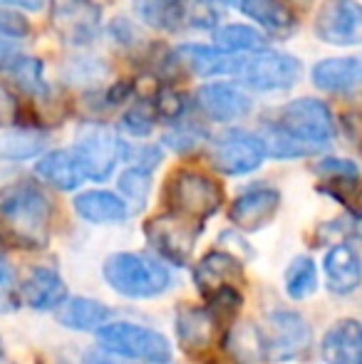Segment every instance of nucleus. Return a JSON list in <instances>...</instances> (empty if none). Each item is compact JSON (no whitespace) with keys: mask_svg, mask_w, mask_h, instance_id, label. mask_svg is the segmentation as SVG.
<instances>
[{"mask_svg":"<svg viewBox=\"0 0 362 364\" xmlns=\"http://www.w3.org/2000/svg\"><path fill=\"white\" fill-rule=\"evenodd\" d=\"M221 10L213 0H181L166 30H216Z\"/></svg>","mask_w":362,"mask_h":364,"instance_id":"nucleus-26","label":"nucleus"},{"mask_svg":"<svg viewBox=\"0 0 362 364\" xmlns=\"http://www.w3.org/2000/svg\"><path fill=\"white\" fill-rule=\"evenodd\" d=\"M50 23L68 45H90L100 35L102 10L92 0H50Z\"/></svg>","mask_w":362,"mask_h":364,"instance_id":"nucleus-10","label":"nucleus"},{"mask_svg":"<svg viewBox=\"0 0 362 364\" xmlns=\"http://www.w3.org/2000/svg\"><path fill=\"white\" fill-rule=\"evenodd\" d=\"M124 159L132 164L134 168H142V171H154L156 166L161 164V159H164V154H161L159 146L154 144H144V146H137V149H129L127 146L124 151Z\"/></svg>","mask_w":362,"mask_h":364,"instance_id":"nucleus-39","label":"nucleus"},{"mask_svg":"<svg viewBox=\"0 0 362 364\" xmlns=\"http://www.w3.org/2000/svg\"><path fill=\"white\" fill-rule=\"evenodd\" d=\"M241 10L271 33H290L295 25V15L283 0H243Z\"/></svg>","mask_w":362,"mask_h":364,"instance_id":"nucleus-27","label":"nucleus"},{"mask_svg":"<svg viewBox=\"0 0 362 364\" xmlns=\"http://www.w3.org/2000/svg\"><path fill=\"white\" fill-rule=\"evenodd\" d=\"M18 288H15V273L3 258H0V312H10L18 307Z\"/></svg>","mask_w":362,"mask_h":364,"instance_id":"nucleus-41","label":"nucleus"},{"mask_svg":"<svg viewBox=\"0 0 362 364\" xmlns=\"http://www.w3.org/2000/svg\"><path fill=\"white\" fill-rule=\"evenodd\" d=\"M129 95H132V87L127 85V82H119V85H115L110 92H107V105L110 107H119L124 100H129Z\"/></svg>","mask_w":362,"mask_h":364,"instance_id":"nucleus-46","label":"nucleus"},{"mask_svg":"<svg viewBox=\"0 0 362 364\" xmlns=\"http://www.w3.org/2000/svg\"><path fill=\"white\" fill-rule=\"evenodd\" d=\"M243 283V263L228 250H211L193 268V285L203 297L223 288H238Z\"/></svg>","mask_w":362,"mask_h":364,"instance_id":"nucleus-15","label":"nucleus"},{"mask_svg":"<svg viewBox=\"0 0 362 364\" xmlns=\"http://www.w3.org/2000/svg\"><path fill=\"white\" fill-rule=\"evenodd\" d=\"M298 3H308V0H298Z\"/></svg>","mask_w":362,"mask_h":364,"instance_id":"nucleus-50","label":"nucleus"},{"mask_svg":"<svg viewBox=\"0 0 362 364\" xmlns=\"http://www.w3.org/2000/svg\"><path fill=\"white\" fill-rule=\"evenodd\" d=\"M320 191L328 193L330 198H335L338 203H343L355 218L362 220V178H328L323 181Z\"/></svg>","mask_w":362,"mask_h":364,"instance_id":"nucleus-33","label":"nucleus"},{"mask_svg":"<svg viewBox=\"0 0 362 364\" xmlns=\"http://www.w3.org/2000/svg\"><path fill=\"white\" fill-rule=\"evenodd\" d=\"M268 355L273 362H290L300 357L310 345V327L295 310H273L266 320Z\"/></svg>","mask_w":362,"mask_h":364,"instance_id":"nucleus-12","label":"nucleus"},{"mask_svg":"<svg viewBox=\"0 0 362 364\" xmlns=\"http://www.w3.org/2000/svg\"><path fill=\"white\" fill-rule=\"evenodd\" d=\"M110 35L115 43L119 45H134L139 40V33H137L134 23L129 18H115L110 25Z\"/></svg>","mask_w":362,"mask_h":364,"instance_id":"nucleus-44","label":"nucleus"},{"mask_svg":"<svg viewBox=\"0 0 362 364\" xmlns=\"http://www.w3.org/2000/svg\"><path fill=\"white\" fill-rule=\"evenodd\" d=\"M102 275L117 295L132 297V300L159 297L171 285V273L166 270V265L147 253L110 255L102 265Z\"/></svg>","mask_w":362,"mask_h":364,"instance_id":"nucleus-3","label":"nucleus"},{"mask_svg":"<svg viewBox=\"0 0 362 364\" xmlns=\"http://www.w3.org/2000/svg\"><path fill=\"white\" fill-rule=\"evenodd\" d=\"M320 352H323L325 364H362V322H335L325 332Z\"/></svg>","mask_w":362,"mask_h":364,"instance_id":"nucleus-21","label":"nucleus"},{"mask_svg":"<svg viewBox=\"0 0 362 364\" xmlns=\"http://www.w3.org/2000/svg\"><path fill=\"white\" fill-rule=\"evenodd\" d=\"M35 173L60 191H75L82 186V181H87L82 164L73 149H58V151L43 154L35 164Z\"/></svg>","mask_w":362,"mask_h":364,"instance_id":"nucleus-19","label":"nucleus"},{"mask_svg":"<svg viewBox=\"0 0 362 364\" xmlns=\"http://www.w3.org/2000/svg\"><path fill=\"white\" fill-rule=\"evenodd\" d=\"M268 156L263 136L246 129H228L211 141V166L226 176H243L256 171Z\"/></svg>","mask_w":362,"mask_h":364,"instance_id":"nucleus-9","label":"nucleus"},{"mask_svg":"<svg viewBox=\"0 0 362 364\" xmlns=\"http://www.w3.org/2000/svg\"><path fill=\"white\" fill-rule=\"evenodd\" d=\"M315 288H318V270H315V263L308 258V255H300V258H293L285 270V292L293 300H303V297L313 295Z\"/></svg>","mask_w":362,"mask_h":364,"instance_id":"nucleus-31","label":"nucleus"},{"mask_svg":"<svg viewBox=\"0 0 362 364\" xmlns=\"http://www.w3.org/2000/svg\"><path fill=\"white\" fill-rule=\"evenodd\" d=\"M48 134L35 129H15L0 136V159L5 161H25L48 149Z\"/></svg>","mask_w":362,"mask_h":364,"instance_id":"nucleus-29","label":"nucleus"},{"mask_svg":"<svg viewBox=\"0 0 362 364\" xmlns=\"http://www.w3.org/2000/svg\"><path fill=\"white\" fill-rule=\"evenodd\" d=\"M313 85L323 92L362 90V55L360 58H328L313 68Z\"/></svg>","mask_w":362,"mask_h":364,"instance_id":"nucleus-22","label":"nucleus"},{"mask_svg":"<svg viewBox=\"0 0 362 364\" xmlns=\"http://www.w3.org/2000/svg\"><path fill=\"white\" fill-rule=\"evenodd\" d=\"M75 213L82 220L95 225H112L124 223L129 216V206L122 196L112 191H85L78 193L73 201Z\"/></svg>","mask_w":362,"mask_h":364,"instance_id":"nucleus-23","label":"nucleus"},{"mask_svg":"<svg viewBox=\"0 0 362 364\" xmlns=\"http://www.w3.org/2000/svg\"><path fill=\"white\" fill-rule=\"evenodd\" d=\"M280 208V193L273 186H251L233 198L228 218L238 230L256 233L266 228Z\"/></svg>","mask_w":362,"mask_h":364,"instance_id":"nucleus-13","label":"nucleus"},{"mask_svg":"<svg viewBox=\"0 0 362 364\" xmlns=\"http://www.w3.org/2000/svg\"><path fill=\"white\" fill-rule=\"evenodd\" d=\"M97 345L115 357L144 364H169L174 352L161 332L137 322H110L97 332Z\"/></svg>","mask_w":362,"mask_h":364,"instance_id":"nucleus-4","label":"nucleus"},{"mask_svg":"<svg viewBox=\"0 0 362 364\" xmlns=\"http://www.w3.org/2000/svg\"><path fill=\"white\" fill-rule=\"evenodd\" d=\"M208 139V129L198 122L181 119L164 134V144L176 154H191L201 149Z\"/></svg>","mask_w":362,"mask_h":364,"instance_id":"nucleus-32","label":"nucleus"},{"mask_svg":"<svg viewBox=\"0 0 362 364\" xmlns=\"http://www.w3.org/2000/svg\"><path fill=\"white\" fill-rule=\"evenodd\" d=\"M325 280H328V288L338 295H348L355 292L362 285V260L355 253L353 245H333V248L325 253L323 260Z\"/></svg>","mask_w":362,"mask_h":364,"instance_id":"nucleus-20","label":"nucleus"},{"mask_svg":"<svg viewBox=\"0 0 362 364\" xmlns=\"http://www.w3.org/2000/svg\"><path fill=\"white\" fill-rule=\"evenodd\" d=\"M8 77L20 92H25V95L40 97V100H48L50 97V87L43 75V60L23 55V58L18 60V65L8 73Z\"/></svg>","mask_w":362,"mask_h":364,"instance_id":"nucleus-30","label":"nucleus"},{"mask_svg":"<svg viewBox=\"0 0 362 364\" xmlns=\"http://www.w3.org/2000/svg\"><path fill=\"white\" fill-rule=\"evenodd\" d=\"M213 45L228 55H241V53H256V50H266L268 40L256 28L248 25H223V28L213 30Z\"/></svg>","mask_w":362,"mask_h":364,"instance_id":"nucleus-28","label":"nucleus"},{"mask_svg":"<svg viewBox=\"0 0 362 364\" xmlns=\"http://www.w3.org/2000/svg\"><path fill=\"white\" fill-rule=\"evenodd\" d=\"M20 302L30 307V310L48 312V310H60L68 300V285H65L63 275L53 268H33L28 273V278L20 283L18 288Z\"/></svg>","mask_w":362,"mask_h":364,"instance_id":"nucleus-16","label":"nucleus"},{"mask_svg":"<svg viewBox=\"0 0 362 364\" xmlns=\"http://www.w3.org/2000/svg\"><path fill=\"white\" fill-rule=\"evenodd\" d=\"M53 201L40 186L18 181L0 188V245L43 250L53 235Z\"/></svg>","mask_w":362,"mask_h":364,"instance_id":"nucleus-2","label":"nucleus"},{"mask_svg":"<svg viewBox=\"0 0 362 364\" xmlns=\"http://www.w3.org/2000/svg\"><path fill=\"white\" fill-rule=\"evenodd\" d=\"M223 347L233 364H266L271 360L266 335L253 322H236L223 337Z\"/></svg>","mask_w":362,"mask_h":364,"instance_id":"nucleus-24","label":"nucleus"},{"mask_svg":"<svg viewBox=\"0 0 362 364\" xmlns=\"http://www.w3.org/2000/svg\"><path fill=\"white\" fill-rule=\"evenodd\" d=\"M164 198L169 213L203 223L221 208L223 188L206 173L183 168V171H174V176L166 181Z\"/></svg>","mask_w":362,"mask_h":364,"instance_id":"nucleus-6","label":"nucleus"},{"mask_svg":"<svg viewBox=\"0 0 362 364\" xmlns=\"http://www.w3.org/2000/svg\"><path fill=\"white\" fill-rule=\"evenodd\" d=\"M20 119V105L8 87L0 85V129L15 127Z\"/></svg>","mask_w":362,"mask_h":364,"instance_id":"nucleus-43","label":"nucleus"},{"mask_svg":"<svg viewBox=\"0 0 362 364\" xmlns=\"http://www.w3.org/2000/svg\"><path fill=\"white\" fill-rule=\"evenodd\" d=\"M313 28L328 45H362V5L358 0H325L315 15Z\"/></svg>","mask_w":362,"mask_h":364,"instance_id":"nucleus-11","label":"nucleus"},{"mask_svg":"<svg viewBox=\"0 0 362 364\" xmlns=\"http://www.w3.org/2000/svg\"><path fill=\"white\" fill-rule=\"evenodd\" d=\"M315 171H318V176H323L325 181H328V178H355V176H360V168L355 166L353 161H348V159H335V156H328V159H323V161H318Z\"/></svg>","mask_w":362,"mask_h":364,"instance_id":"nucleus-40","label":"nucleus"},{"mask_svg":"<svg viewBox=\"0 0 362 364\" xmlns=\"http://www.w3.org/2000/svg\"><path fill=\"white\" fill-rule=\"evenodd\" d=\"M263 129L268 156L275 159L308 156L320 151L335 136L333 114L328 105L315 97H300L283 105L273 112V117L263 119Z\"/></svg>","mask_w":362,"mask_h":364,"instance_id":"nucleus-1","label":"nucleus"},{"mask_svg":"<svg viewBox=\"0 0 362 364\" xmlns=\"http://www.w3.org/2000/svg\"><path fill=\"white\" fill-rule=\"evenodd\" d=\"M233 60L236 55H228L218 50L216 45H179L169 55V63L176 65V70L196 77H218L233 73Z\"/></svg>","mask_w":362,"mask_h":364,"instance_id":"nucleus-17","label":"nucleus"},{"mask_svg":"<svg viewBox=\"0 0 362 364\" xmlns=\"http://www.w3.org/2000/svg\"><path fill=\"white\" fill-rule=\"evenodd\" d=\"M156 109L151 102H137L132 109L124 112V117H122V129L127 132V134L137 136V139H142V136H149L151 129H154L156 124Z\"/></svg>","mask_w":362,"mask_h":364,"instance_id":"nucleus-37","label":"nucleus"},{"mask_svg":"<svg viewBox=\"0 0 362 364\" xmlns=\"http://www.w3.org/2000/svg\"><path fill=\"white\" fill-rule=\"evenodd\" d=\"M3 360H5V355H3V345H0V364H3Z\"/></svg>","mask_w":362,"mask_h":364,"instance_id":"nucleus-49","label":"nucleus"},{"mask_svg":"<svg viewBox=\"0 0 362 364\" xmlns=\"http://www.w3.org/2000/svg\"><path fill=\"white\" fill-rule=\"evenodd\" d=\"M117 188H119V193L127 198V201L134 203L137 208H142L147 203V198H149V191H151V173L129 166L119 176Z\"/></svg>","mask_w":362,"mask_h":364,"instance_id":"nucleus-35","label":"nucleus"},{"mask_svg":"<svg viewBox=\"0 0 362 364\" xmlns=\"http://www.w3.org/2000/svg\"><path fill=\"white\" fill-rule=\"evenodd\" d=\"M73 151L78 154L90 181H107L117 164L124 159L127 144L105 124H85L78 134Z\"/></svg>","mask_w":362,"mask_h":364,"instance_id":"nucleus-7","label":"nucleus"},{"mask_svg":"<svg viewBox=\"0 0 362 364\" xmlns=\"http://www.w3.org/2000/svg\"><path fill=\"white\" fill-rule=\"evenodd\" d=\"M20 58H23V53H20L15 45H10L8 40H0V73L8 75L10 70L18 65Z\"/></svg>","mask_w":362,"mask_h":364,"instance_id":"nucleus-45","label":"nucleus"},{"mask_svg":"<svg viewBox=\"0 0 362 364\" xmlns=\"http://www.w3.org/2000/svg\"><path fill=\"white\" fill-rule=\"evenodd\" d=\"M241 307H243V295L238 288H223L213 292L211 297H206V310L213 315L218 327L228 325V322H236V315Z\"/></svg>","mask_w":362,"mask_h":364,"instance_id":"nucleus-34","label":"nucleus"},{"mask_svg":"<svg viewBox=\"0 0 362 364\" xmlns=\"http://www.w3.org/2000/svg\"><path fill=\"white\" fill-rule=\"evenodd\" d=\"M28 33H30V23L25 20V15L0 10V38L20 40V38H28Z\"/></svg>","mask_w":362,"mask_h":364,"instance_id":"nucleus-42","label":"nucleus"},{"mask_svg":"<svg viewBox=\"0 0 362 364\" xmlns=\"http://www.w3.org/2000/svg\"><path fill=\"white\" fill-rule=\"evenodd\" d=\"M303 65L298 58L273 50H256L248 55H236L233 77L253 92H280L290 90L300 80Z\"/></svg>","mask_w":362,"mask_h":364,"instance_id":"nucleus-5","label":"nucleus"},{"mask_svg":"<svg viewBox=\"0 0 362 364\" xmlns=\"http://www.w3.org/2000/svg\"><path fill=\"white\" fill-rule=\"evenodd\" d=\"M112 315L115 312L105 302L90 300V297H68L58 310V322L75 332H100L102 327L110 325Z\"/></svg>","mask_w":362,"mask_h":364,"instance_id":"nucleus-25","label":"nucleus"},{"mask_svg":"<svg viewBox=\"0 0 362 364\" xmlns=\"http://www.w3.org/2000/svg\"><path fill=\"white\" fill-rule=\"evenodd\" d=\"M48 0H0V8H23V10H40Z\"/></svg>","mask_w":362,"mask_h":364,"instance_id":"nucleus-47","label":"nucleus"},{"mask_svg":"<svg viewBox=\"0 0 362 364\" xmlns=\"http://www.w3.org/2000/svg\"><path fill=\"white\" fill-rule=\"evenodd\" d=\"M203 223L188 220L174 213H164V216H154L144 223V235L149 245L171 265H183L191 260L196 240L201 235Z\"/></svg>","mask_w":362,"mask_h":364,"instance_id":"nucleus-8","label":"nucleus"},{"mask_svg":"<svg viewBox=\"0 0 362 364\" xmlns=\"http://www.w3.org/2000/svg\"><path fill=\"white\" fill-rule=\"evenodd\" d=\"M176 342L188 355H201L213 345L218 332V322L206 307L181 305L176 312Z\"/></svg>","mask_w":362,"mask_h":364,"instance_id":"nucleus-18","label":"nucleus"},{"mask_svg":"<svg viewBox=\"0 0 362 364\" xmlns=\"http://www.w3.org/2000/svg\"><path fill=\"white\" fill-rule=\"evenodd\" d=\"M196 107L198 112L208 117L211 122H236L251 112V97L231 82H211L203 85L196 92Z\"/></svg>","mask_w":362,"mask_h":364,"instance_id":"nucleus-14","label":"nucleus"},{"mask_svg":"<svg viewBox=\"0 0 362 364\" xmlns=\"http://www.w3.org/2000/svg\"><path fill=\"white\" fill-rule=\"evenodd\" d=\"M154 109H156V117L159 119H166V122H181L186 117V109H188V100L186 95L181 92H174V90H161L156 92L154 97Z\"/></svg>","mask_w":362,"mask_h":364,"instance_id":"nucleus-38","label":"nucleus"},{"mask_svg":"<svg viewBox=\"0 0 362 364\" xmlns=\"http://www.w3.org/2000/svg\"><path fill=\"white\" fill-rule=\"evenodd\" d=\"M179 3L181 0H132L137 18L149 25V28H159V30H166V25H169L171 15H174Z\"/></svg>","mask_w":362,"mask_h":364,"instance_id":"nucleus-36","label":"nucleus"},{"mask_svg":"<svg viewBox=\"0 0 362 364\" xmlns=\"http://www.w3.org/2000/svg\"><path fill=\"white\" fill-rule=\"evenodd\" d=\"M213 3H221V5H226V8H233V5H241L243 0H213Z\"/></svg>","mask_w":362,"mask_h":364,"instance_id":"nucleus-48","label":"nucleus"}]
</instances>
